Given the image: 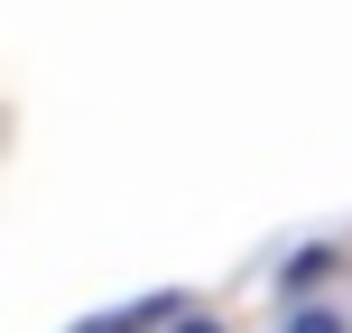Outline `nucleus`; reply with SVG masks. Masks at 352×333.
Instances as JSON below:
<instances>
[{
	"label": "nucleus",
	"mask_w": 352,
	"mask_h": 333,
	"mask_svg": "<svg viewBox=\"0 0 352 333\" xmlns=\"http://www.w3.org/2000/svg\"><path fill=\"white\" fill-rule=\"evenodd\" d=\"M324 268H334V250H297V260H287V297H306Z\"/></svg>",
	"instance_id": "obj_1"
},
{
	"label": "nucleus",
	"mask_w": 352,
	"mask_h": 333,
	"mask_svg": "<svg viewBox=\"0 0 352 333\" xmlns=\"http://www.w3.org/2000/svg\"><path fill=\"white\" fill-rule=\"evenodd\" d=\"M176 333H223L213 315H186V306H176Z\"/></svg>",
	"instance_id": "obj_3"
},
{
	"label": "nucleus",
	"mask_w": 352,
	"mask_h": 333,
	"mask_svg": "<svg viewBox=\"0 0 352 333\" xmlns=\"http://www.w3.org/2000/svg\"><path fill=\"white\" fill-rule=\"evenodd\" d=\"M287 333H352V324H343V315H324V306H306V315L287 324Z\"/></svg>",
	"instance_id": "obj_2"
}]
</instances>
